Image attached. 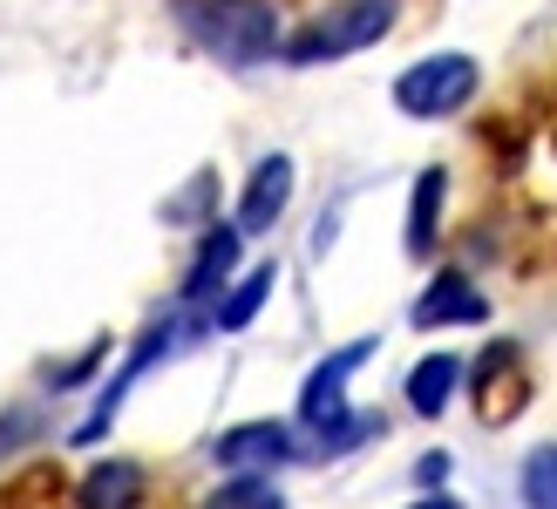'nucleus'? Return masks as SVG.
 Listing matches in <instances>:
<instances>
[{
  "mask_svg": "<svg viewBox=\"0 0 557 509\" xmlns=\"http://www.w3.org/2000/svg\"><path fill=\"white\" fill-rule=\"evenodd\" d=\"M171 8L184 21V35L232 69H252L272 48H286L278 41V14L265 0H171Z\"/></svg>",
  "mask_w": 557,
  "mask_h": 509,
  "instance_id": "nucleus-1",
  "label": "nucleus"
},
{
  "mask_svg": "<svg viewBox=\"0 0 557 509\" xmlns=\"http://www.w3.org/2000/svg\"><path fill=\"white\" fill-rule=\"evenodd\" d=\"M395 8H401V0H333L326 14H313V21H306L299 35L286 41V62L313 69V62H341V54L374 48L387 27H395Z\"/></svg>",
  "mask_w": 557,
  "mask_h": 509,
  "instance_id": "nucleus-2",
  "label": "nucleus"
},
{
  "mask_svg": "<svg viewBox=\"0 0 557 509\" xmlns=\"http://www.w3.org/2000/svg\"><path fill=\"white\" fill-rule=\"evenodd\" d=\"M476 82H483V69L469 62V54H429V62L395 75V109L401 116H422V123L456 116V109L476 96Z\"/></svg>",
  "mask_w": 557,
  "mask_h": 509,
  "instance_id": "nucleus-3",
  "label": "nucleus"
},
{
  "mask_svg": "<svg viewBox=\"0 0 557 509\" xmlns=\"http://www.w3.org/2000/svg\"><path fill=\"white\" fill-rule=\"evenodd\" d=\"M211 456L225 475H272L278 462L299 456V442H293L286 421H238V429H225L211 442Z\"/></svg>",
  "mask_w": 557,
  "mask_h": 509,
  "instance_id": "nucleus-4",
  "label": "nucleus"
},
{
  "mask_svg": "<svg viewBox=\"0 0 557 509\" xmlns=\"http://www.w3.org/2000/svg\"><path fill=\"white\" fill-rule=\"evenodd\" d=\"M171 339H177V326H171V320L144 326V339H136V347H129V360L116 367V381H109V387L96 394L89 421H75V442H82V448H89V442H102V429H109V421H116V408H123V394H129V387H136V381H144L150 367H157V353H171Z\"/></svg>",
  "mask_w": 557,
  "mask_h": 509,
  "instance_id": "nucleus-5",
  "label": "nucleus"
},
{
  "mask_svg": "<svg viewBox=\"0 0 557 509\" xmlns=\"http://www.w3.org/2000/svg\"><path fill=\"white\" fill-rule=\"evenodd\" d=\"M523 401H531V367H523V353L510 339H496V347H483V360H476V414L490 429H504Z\"/></svg>",
  "mask_w": 557,
  "mask_h": 509,
  "instance_id": "nucleus-6",
  "label": "nucleus"
},
{
  "mask_svg": "<svg viewBox=\"0 0 557 509\" xmlns=\"http://www.w3.org/2000/svg\"><path fill=\"white\" fill-rule=\"evenodd\" d=\"M286 197H293V157H259L238 197V232H272Z\"/></svg>",
  "mask_w": 557,
  "mask_h": 509,
  "instance_id": "nucleus-7",
  "label": "nucleus"
},
{
  "mask_svg": "<svg viewBox=\"0 0 557 509\" xmlns=\"http://www.w3.org/2000/svg\"><path fill=\"white\" fill-rule=\"evenodd\" d=\"M490 306H483V293L469 286L462 272H435L429 278V293L414 299V326H469V320H483Z\"/></svg>",
  "mask_w": 557,
  "mask_h": 509,
  "instance_id": "nucleus-8",
  "label": "nucleus"
},
{
  "mask_svg": "<svg viewBox=\"0 0 557 509\" xmlns=\"http://www.w3.org/2000/svg\"><path fill=\"white\" fill-rule=\"evenodd\" d=\"M238 224H211L205 232V245H198V265L184 272V299H211L218 286L232 278V265H238Z\"/></svg>",
  "mask_w": 557,
  "mask_h": 509,
  "instance_id": "nucleus-9",
  "label": "nucleus"
},
{
  "mask_svg": "<svg viewBox=\"0 0 557 509\" xmlns=\"http://www.w3.org/2000/svg\"><path fill=\"white\" fill-rule=\"evenodd\" d=\"M75 502L82 509H136L144 502V469L136 462H96L89 475H82Z\"/></svg>",
  "mask_w": 557,
  "mask_h": 509,
  "instance_id": "nucleus-10",
  "label": "nucleus"
},
{
  "mask_svg": "<svg viewBox=\"0 0 557 509\" xmlns=\"http://www.w3.org/2000/svg\"><path fill=\"white\" fill-rule=\"evenodd\" d=\"M456 381H462V360L456 353H429V360H414V374H408V408L435 421L442 408L456 401Z\"/></svg>",
  "mask_w": 557,
  "mask_h": 509,
  "instance_id": "nucleus-11",
  "label": "nucleus"
},
{
  "mask_svg": "<svg viewBox=\"0 0 557 509\" xmlns=\"http://www.w3.org/2000/svg\"><path fill=\"white\" fill-rule=\"evenodd\" d=\"M442 197H449V170H422L414 177V197H408V251L414 259H429L435 251V224H442Z\"/></svg>",
  "mask_w": 557,
  "mask_h": 509,
  "instance_id": "nucleus-12",
  "label": "nucleus"
},
{
  "mask_svg": "<svg viewBox=\"0 0 557 509\" xmlns=\"http://www.w3.org/2000/svg\"><path fill=\"white\" fill-rule=\"evenodd\" d=\"M265 299H272V265H259L252 278H238V286L218 299V313H211L218 333H245V326L259 320V306H265Z\"/></svg>",
  "mask_w": 557,
  "mask_h": 509,
  "instance_id": "nucleus-13",
  "label": "nucleus"
},
{
  "mask_svg": "<svg viewBox=\"0 0 557 509\" xmlns=\"http://www.w3.org/2000/svg\"><path fill=\"white\" fill-rule=\"evenodd\" d=\"M517 502L523 509H557V442L531 448V456L517 462Z\"/></svg>",
  "mask_w": 557,
  "mask_h": 509,
  "instance_id": "nucleus-14",
  "label": "nucleus"
},
{
  "mask_svg": "<svg viewBox=\"0 0 557 509\" xmlns=\"http://www.w3.org/2000/svg\"><path fill=\"white\" fill-rule=\"evenodd\" d=\"M205 509H286V496H278L265 475H232V483H218L205 496Z\"/></svg>",
  "mask_w": 557,
  "mask_h": 509,
  "instance_id": "nucleus-15",
  "label": "nucleus"
},
{
  "mask_svg": "<svg viewBox=\"0 0 557 509\" xmlns=\"http://www.w3.org/2000/svg\"><path fill=\"white\" fill-rule=\"evenodd\" d=\"M442 475H449V456L435 448V456L414 462V489H422V496H442Z\"/></svg>",
  "mask_w": 557,
  "mask_h": 509,
  "instance_id": "nucleus-16",
  "label": "nucleus"
},
{
  "mask_svg": "<svg viewBox=\"0 0 557 509\" xmlns=\"http://www.w3.org/2000/svg\"><path fill=\"white\" fill-rule=\"evenodd\" d=\"M408 509H462L456 496H422V502H408Z\"/></svg>",
  "mask_w": 557,
  "mask_h": 509,
  "instance_id": "nucleus-17",
  "label": "nucleus"
}]
</instances>
